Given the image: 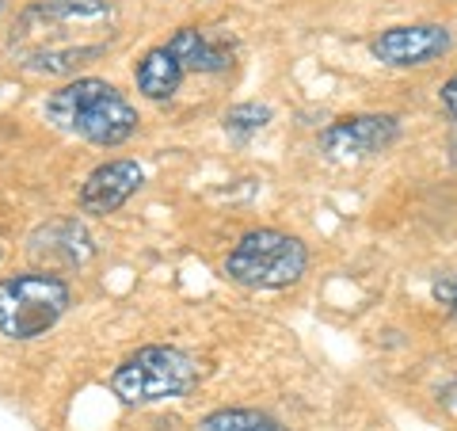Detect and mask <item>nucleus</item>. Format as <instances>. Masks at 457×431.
Returning <instances> with one entry per match:
<instances>
[{
	"label": "nucleus",
	"mask_w": 457,
	"mask_h": 431,
	"mask_svg": "<svg viewBox=\"0 0 457 431\" xmlns=\"http://www.w3.org/2000/svg\"><path fill=\"white\" fill-rule=\"evenodd\" d=\"M111 38L114 8L107 0H38L20 12L8 50L35 77H73L107 54Z\"/></svg>",
	"instance_id": "f257e3e1"
},
{
	"label": "nucleus",
	"mask_w": 457,
	"mask_h": 431,
	"mask_svg": "<svg viewBox=\"0 0 457 431\" xmlns=\"http://www.w3.org/2000/svg\"><path fill=\"white\" fill-rule=\"evenodd\" d=\"M435 298L442 301V306L450 309V317L457 321V275H450V279H442V283H435Z\"/></svg>",
	"instance_id": "4468645a"
},
{
	"label": "nucleus",
	"mask_w": 457,
	"mask_h": 431,
	"mask_svg": "<svg viewBox=\"0 0 457 431\" xmlns=\"http://www.w3.org/2000/svg\"><path fill=\"white\" fill-rule=\"evenodd\" d=\"M145 188V168L137 161H107L88 172V180H84L80 188V210L84 214H96V218H107V214L122 210L130 199Z\"/></svg>",
	"instance_id": "1a4fd4ad"
},
{
	"label": "nucleus",
	"mask_w": 457,
	"mask_h": 431,
	"mask_svg": "<svg viewBox=\"0 0 457 431\" xmlns=\"http://www.w3.org/2000/svg\"><path fill=\"white\" fill-rule=\"evenodd\" d=\"M309 271V249L302 237L282 229H248L225 256V275L248 291H286Z\"/></svg>",
	"instance_id": "39448f33"
},
{
	"label": "nucleus",
	"mask_w": 457,
	"mask_h": 431,
	"mask_svg": "<svg viewBox=\"0 0 457 431\" xmlns=\"http://www.w3.org/2000/svg\"><path fill=\"white\" fill-rule=\"evenodd\" d=\"M267 123H270V107H267V104H237V107H228V111L221 114L225 134L237 138V141L255 138Z\"/></svg>",
	"instance_id": "ddd939ff"
},
{
	"label": "nucleus",
	"mask_w": 457,
	"mask_h": 431,
	"mask_svg": "<svg viewBox=\"0 0 457 431\" xmlns=\"http://www.w3.org/2000/svg\"><path fill=\"white\" fill-rule=\"evenodd\" d=\"M27 252L46 271H80L96 256V241L77 218H50L27 237Z\"/></svg>",
	"instance_id": "6e6552de"
},
{
	"label": "nucleus",
	"mask_w": 457,
	"mask_h": 431,
	"mask_svg": "<svg viewBox=\"0 0 457 431\" xmlns=\"http://www.w3.org/2000/svg\"><path fill=\"white\" fill-rule=\"evenodd\" d=\"M453 50V31L442 23H408V27H389L370 42V54L381 65L393 69H420L431 65L438 57H446Z\"/></svg>",
	"instance_id": "0eeeda50"
},
{
	"label": "nucleus",
	"mask_w": 457,
	"mask_h": 431,
	"mask_svg": "<svg viewBox=\"0 0 457 431\" xmlns=\"http://www.w3.org/2000/svg\"><path fill=\"white\" fill-rule=\"evenodd\" d=\"M438 104H442V111L450 114V119L457 123V73L442 84V92H438Z\"/></svg>",
	"instance_id": "2eb2a0df"
},
{
	"label": "nucleus",
	"mask_w": 457,
	"mask_h": 431,
	"mask_svg": "<svg viewBox=\"0 0 457 431\" xmlns=\"http://www.w3.org/2000/svg\"><path fill=\"white\" fill-rule=\"evenodd\" d=\"M0 12H4V0H0Z\"/></svg>",
	"instance_id": "dca6fc26"
},
{
	"label": "nucleus",
	"mask_w": 457,
	"mask_h": 431,
	"mask_svg": "<svg viewBox=\"0 0 457 431\" xmlns=\"http://www.w3.org/2000/svg\"><path fill=\"white\" fill-rule=\"evenodd\" d=\"M73 306V286L57 271H23L0 279V336L12 343L46 336Z\"/></svg>",
	"instance_id": "20e7f679"
},
{
	"label": "nucleus",
	"mask_w": 457,
	"mask_h": 431,
	"mask_svg": "<svg viewBox=\"0 0 457 431\" xmlns=\"http://www.w3.org/2000/svg\"><path fill=\"white\" fill-rule=\"evenodd\" d=\"M198 431H290V427L260 409H218L203 416Z\"/></svg>",
	"instance_id": "f8f14e48"
},
{
	"label": "nucleus",
	"mask_w": 457,
	"mask_h": 431,
	"mask_svg": "<svg viewBox=\"0 0 457 431\" xmlns=\"http://www.w3.org/2000/svg\"><path fill=\"white\" fill-rule=\"evenodd\" d=\"M42 111H46V119L57 131L73 134L99 149H114L122 141H130L141 123V114L130 99L114 89L111 80H99V77H77L62 84L57 92L46 96Z\"/></svg>",
	"instance_id": "f03ea898"
},
{
	"label": "nucleus",
	"mask_w": 457,
	"mask_h": 431,
	"mask_svg": "<svg viewBox=\"0 0 457 431\" xmlns=\"http://www.w3.org/2000/svg\"><path fill=\"white\" fill-rule=\"evenodd\" d=\"M164 46L179 57V65L187 73H228L233 69V46L206 38L198 27H179Z\"/></svg>",
	"instance_id": "9d476101"
},
{
	"label": "nucleus",
	"mask_w": 457,
	"mask_h": 431,
	"mask_svg": "<svg viewBox=\"0 0 457 431\" xmlns=\"http://www.w3.org/2000/svg\"><path fill=\"white\" fill-rule=\"evenodd\" d=\"M198 382H203V363L191 351L171 348V343L137 348L111 370V393L130 409L187 397Z\"/></svg>",
	"instance_id": "7ed1b4c3"
},
{
	"label": "nucleus",
	"mask_w": 457,
	"mask_h": 431,
	"mask_svg": "<svg viewBox=\"0 0 457 431\" xmlns=\"http://www.w3.org/2000/svg\"><path fill=\"white\" fill-rule=\"evenodd\" d=\"M400 141L396 114H343L320 134V149L332 161H362L393 149Z\"/></svg>",
	"instance_id": "423d86ee"
},
{
	"label": "nucleus",
	"mask_w": 457,
	"mask_h": 431,
	"mask_svg": "<svg viewBox=\"0 0 457 431\" xmlns=\"http://www.w3.org/2000/svg\"><path fill=\"white\" fill-rule=\"evenodd\" d=\"M183 77H187V69L179 65V57L171 54L164 42L161 46H153L141 54V62L134 65V80H137V92L153 99V104H164V99H171L179 92Z\"/></svg>",
	"instance_id": "9b49d317"
}]
</instances>
